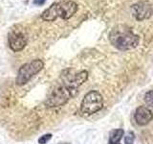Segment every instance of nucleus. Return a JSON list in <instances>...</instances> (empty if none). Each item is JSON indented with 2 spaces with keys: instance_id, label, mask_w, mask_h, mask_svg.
<instances>
[{
  "instance_id": "1",
  "label": "nucleus",
  "mask_w": 153,
  "mask_h": 144,
  "mask_svg": "<svg viewBox=\"0 0 153 144\" xmlns=\"http://www.w3.org/2000/svg\"><path fill=\"white\" fill-rule=\"evenodd\" d=\"M109 40L117 49L126 51L138 46L140 38L126 25L115 26L109 33Z\"/></svg>"
},
{
  "instance_id": "2",
  "label": "nucleus",
  "mask_w": 153,
  "mask_h": 144,
  "mask_svg": "<svg viewBox=\"0 0 153 144\" xmlns=\"http://www.w3.org/2000/svg\"><path fill=\"white\" fill-rule=\"evenodd\" d=\"M103 107V99L100 92L91 90L86 93L80 104V112L83 115H92Z\"/></svg>"
},
{
  "instance_id": "3",
  "label": "nucleus",
  "mask_w": 153,
  "mask_h": 144,
  "mask_svg": "<svg viewBox=\"0 0 153 144\" xmlns=\"http://www.w3.org/2000/svg\"><path fill=\"white\" fill-rule=\"evenodd\" d=\"M44 64L41 60H33L31 62L23 64L18 70V73L16 76V85L23 86L27 84L33 76L36 75L40 70H42Z\"/></svg>"
},
{
  "instance_id": "4",
  "label": "nucleus",
  "mask_w": 153,
  "mask_h": 144,
  "mask_svg": "<svg viewBox=\"0 0 153 144\" xmlns=\"http://www.w3.org/2000/svg\"><path fill=\"white\" fill-rule=\"evenodd\" d=\"M73 96L74 95L71 92V90L63 85L52 91L49 97L47 98L45 104L49 108L60 107V106H63L68 102L69 99Z\"/></svg>"
},
{
  "instance_id": "5",
  "label": "nucleus",
  "mask_w": 153,
  "mask_h": 144,
  "mask_svg": "<svg viewBox=\"0 0 153 144\" xmlns=\"http://www.w3.org/2000/svg\"><path fill=\"white\" fill-rule=\"evenodd\" d=\"M131 13L132 16L135 17L138 21H143L146 19L150 18L153 14L152 5L149 1L146 0H142L131 6Z\"/></svg>"
},
{
  "instance_id": "6",
  "label": "nucleus",
  "mask_w": 153,
  "mask_h": 144,
  "mask_svg": "<svg viewBox=\"0 0 153 144\" xmlns=\"http://www.w3.org/2000/svg\"><path fill=\"white\" fill-rule=\"evenodd\" d=\"M63 77H64V86H67L75 96L76 92H78V88L87 80L88 72L86 70H82L76 74L74 75L66 74L63 75Z\"/></svg>"
},
{
  "instance_id": "7",
  "label": "nucleus",
  "mask_w": 153,
  "mask_h": 144,
  "mask_svg": "<svg viewBox=\"0 0 153 144\" xmlns=\"http://www.w3.org/2000/svg\"><path fill=\"white\" fill-rule=\"evenodd\" d=\"M57 17L62 19H69L78 11V5L74 1H64L56 3Z\"/></svg>"
},
{
  "instance_id": "8",
  "label": "nucleus",
  "mask_w": 153,
  "mask_h": 144,
  "mask_svg": "<svg viewBox=\"0 0 153 144\" xmlns=\"http://www.w3.org/2000/svg\"><path fill=\"white\" fill-rule=\"evenodd\" d=\"M27 44V38L23 33L17 31H12L9 35L10 48L14 52L21 51Z\"/></svg>"
},
{
  "instance_id": "9",
  "label": "nucleus",
  "mask_w": 153,
  "mask_h": 144,
  "mask_svg": "<svg viewBox=\"0 0 153 144\" xmlns=\"http://www.w3.org/2000/svg\"><path fill=\"white\" fill-rule=\"evenodd\" d=\"M152 119H153V113L148 108L143 107V106L137 108L135 112V121L138 125L145 126V125H147L149 123Z\"/></svg>"
},
{
  "instance_id": "10",
  "label": "nucleus",
  "mask_w": 153,
  "mask_h": 144,
  "mask_svg": "<svg viewBox=\"0 0 153 144\" xmlns=\"http://www.w3.org/2000/svg\"><path fill=\"white\" fill-rule=\"evenodd\" d=\"M124 131L123 129H115L110 134V137H109V143L108 144H121L122 137L123 136Z\"/></svg>"
},
{
  "instance_id": "11",
  "label": "nucleus",
  "mask_w": 153,
  "mask_h": 144,
  "mask_svg": "<svg viewBox=\"0 0 153 144\" xmlns=\"http://www.w3.org/2000/svg\"><path fill=\"white\" fill-rule=\"evenodd\" d=\"M145 102L146 105L149 106V107L153 108V89L148 90L145 94Z\"/></svg>"
},
{
  "instance_id": "12",
  "label": "nucleus",
  "mask_w": 153,
  "mask_h": 144,
  "mask_svg": "<svg viewBox=\"0 0 153 144\" xmlns=\"http://www.w3.org/2000/svg\"><path fill=\"white\" fill-rule=\"evenodd\" d=\"M124 143L126 144H134V133L129 132L124 137Z\"/></svg>"
},
{
  "instance_id": "13",
  "label": "nucleus",
  "mask_w": 153,
  "mask_h": 144,
  "mask_svg": "<svg viewBox=\"0 0 153 144\" xmlns=\"http://www.w3.org/2000/svg\"><path fill=\"white\" fill-rule=\"evenodd\" d=\"M51 138H52V134H44V136H40V138L38 139V143H39V144H46Z\"/></svg>"
},
{
  "instance_id": "14",
  "label": "nucleus",
  "mask_w": 153,
  "mask_h": 144,
  "mask_svg": "<svg viewBox=\"0 0 153 144\" xmlns=\"http://www.w3.org/2000/svg\"><path fill=\"white\" fill-rule=\"evenodd\" d=\"M46 2V0H33V3L35 5H37V6H41Z\"/></svg>"
},
{
  "instance_id": "15",
  "label": "nucleus",
  "mask_w": 153,
  "mask_h": 144,
  "mask_svg": "<svg viewBox=\"0 0 153 144\" xmlns=\"http://www.w3.org/2000/svg\"><path fill=\"white\" fill-rule=\"evenodd\" d=\"M60 144H70V143H60Z\"/></svg>"
}]
</instances>
